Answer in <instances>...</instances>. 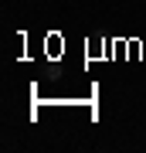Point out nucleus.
Returning <instances> with one entry per match:
<instances>
[]
</instances>
